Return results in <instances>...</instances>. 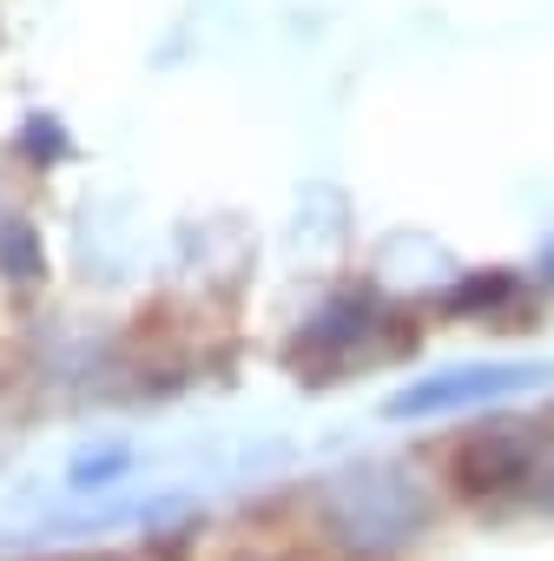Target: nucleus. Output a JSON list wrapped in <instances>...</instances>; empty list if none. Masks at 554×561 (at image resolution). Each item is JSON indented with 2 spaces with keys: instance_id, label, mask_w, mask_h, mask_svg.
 <instances>
[{
  "instance_id": "1",
  "label": "nucleus",
  "mask_w": 554,
  "mask_h": 561,
  "mask_svg": "<svg viewBox=\"0 0 554 561\" xmlns=\"http://www.w3.org/2000/svg\"><path fill=\"white\" fill-rule=\"evenodd\" d=\"M436 515V495L403 462H357L324 482V528L350 554H390L409 548Z\"/></svg>"
},
{
  "instance_id": "2",
  "label": "nucleus",
  "mask_w": 554,
  "mask_h": 561,
  "mask_svg": "<svg viewBox=\"0 0 554 561\" xmlns=\"http://www.w3.org/2000/svg\"><path fill=\"white\" fill-rule=\"evenodd\" d=\"M403 311L377 291H337L324 311L304 318V331L291 337V370H304V383H337L377 357L409 351V331H396Z\"/></svg>"
},
{
  "instance_id": "3",
  "label": "nucleus",
  "mask_w": 554,
  "mask_h": 561,
  "mask_svg": "<svg viewBox=\"0 0 554 561\" xmlns=\"http://www.w3.org/2000/svg\"><path fill=\"white\" fill-rule=\"evenodd\" d=\"M455 489L501 508L554 515V430L541 423H488L455 449Z\"/></svg>"
},
{
  "instance_id": "4",
  "label": "nucleus",
  "mask_w": 554,
  "mask_h": 561,
  "mask_svg": "<svg viewBox=\"0 0 554 561\" xmlns=\"http://www.w3.org/2000/svg\"><path fill=\"white\" fill-rule=\"evenodd\" d=\"M547 377H554L547 364H462V370L403 383L390 397V416H403V423H416V416H455V410H482V403L521 397V390H534Z\"/></svg>"
},
{
  "instance_id": "5",
  "label": "nucleus",
  "mask_w": 554,
  "mask_h": 561,
  "mask_svg": "<svg viewBox=\"0 0 554 561\" xmlns=\"http://www.w3.org/2000/svg\"><path fill=\"white\" fill-rule=\"evenodd\" d=\"M521 298H528V285L515 271H469L442 291V311L449 318H508Z\"/></svg>"
},
{
  "instance_id": "6",
  "label": "nucleus",
  "mask_w": 554,
  "mask_h": 561,
  "mask_svg": "<svg viewBox=\"0 0 554 561\" xmlns=\"http://www.w3.org/2000/svg\"><path fill=\"white\" fill-rule=\"evenodd\" d=\"M0 271L21 277V285H41L47 257H41V238H34L27 218H8V225H0Z\"/></svg>"
},
{
  "instance_id": "7",
  "label": "nucleus",
  "mask_w": 554,
  "mask_h": 561,
  "mask_svg": "<svg viewBox=\"0 0 554 561\" xmlns=\"http://www.w3.org/2000/svg\"><path fill=\"white\" fill-rule=\"evenodd\" d=\"M119 469H126V449H100V456H86V462L73 469V482H80V489H100V482L119 476Z\"/></svg>"
},
{
  "instance_id": "8",
  "label": "nucleus",
  "mask_w": 554,
  "mask_h": 561,
  "mask_svg": "<svg viewBox=\"0 0 554 561\" xmlns=\"http://www.w3.org/2000/svg\"><path fill=\"white\" fill-rule=\"evenodd\" d=\"M67 561H119V554H67Z\"/></svg>"
},
{
  "instance_id": "9",
  "label": "nucleus",
  "mask_w": 554,
  "mask_h": 561,
  "mask_svg": "<svg viewBox=\"0 0 554 561\" xmlns=\"http://www.w3.org/2000/svg\"><path fill=\"white\" fill-rule=\"evenodd\" d=\"M270 561H277V554H270Z\"/></svg>"
}]
</instances>
